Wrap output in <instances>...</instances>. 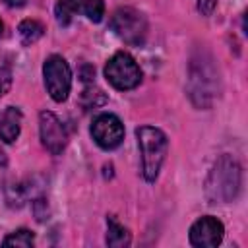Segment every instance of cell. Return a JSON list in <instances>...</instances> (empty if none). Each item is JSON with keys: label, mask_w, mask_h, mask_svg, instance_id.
Instances as JSON below:
<instances>
[{"label": "cell", "mask_w": 248, "mask_h": 248, "mask_svg": "<svg viewBox=\"0 0 248 248\" xmlns=\"http://www.w3.org/2000/svg\"><path fill=\"white\" fill-rule=\"evenodd\" d=\"M240 190V167L234 157L221 155L205 180V198L209 203H227Z\"/></svg>", "instance_id": "cell-1"}, {"label": "cell", "mask_w": 248, "mask_h": 248, "mask_svg": "<svg viewBox=\"0 0 248 248\" xmlns=\"http://www.w3.org/2000/svg\"><path fill=\"white\" fill-rule=\"evenodd\" d=\"M138 145L141 151V172L147 182H153L161 170V165L165 161L169 140L163 130L155 126H140L136 130Z\"/></svg>", "instance_id": "cell-2"}, {"label": "cell", "mask_w": 248, "mask_h": 248, "mask_svg": "<svg viewBox=\"0 0 248 248\" xmlns=\"http://www.w3.org/2000/svg\"><path fill=\"white\" fill-rule=\"evenodd\" d=\"M217 72L211 66V60L194 58L190 68V97L198 107H209L215 97Z\"/></svg>", "instance_id": "cell-3"}, {"label": "cell", "mask_w": 248, "mask_h": 248, "mask_svg": "<svg viewBox=\"0 0 248 248\" xmlns=\"http://www.w3.org/2000/svg\"><path fill=\"white\" fill-rule=\"evenodd\" d=\"M112 31L128 45L141 46L147 37V21L145 16L134 8H118L110 17Z\"/></svg>", "instance_id": "cell-4"}, {"label": "cell", "mask_w": 248, "mask_h": 248, "mask_svg": "<svg viewBox=\"0 0 248 248\" xmlns=\"http://www.w3.org/2000/svg\"><path fill=\"white\" fill-rule=\"evenodd\" d=\"M105 78L120 91L134 89L141 81V70L128 52H116L105 66Z\"/></svg>", "instance_id": "cell-5"}, {"label": "cell", "mask_w": 248, "mask_h": 248, "mask_svg": "<svg viewBox=\"0 0 248 248\" xmlns=\"http://www.w3.org/2000/svg\"><path fill=\"white\" fill-rule=\"evenodd\" d=\"M43 74H45V85H46L48 95L56 103L66 101L70 87H72V72H70L68 62L62 56L52 54L46 58L43 66Z\"/></svg>", "instance_id": "cell-6"}, {"label": "cell", "mask_w": 248, "mask_h": 248, "mask_svg": "<svg viewBox=\"0 0 248 248\" xmlns=\"http://www.w3.org/2000/svg\"><path fill=\"white\" fill-rule=\"evenodd\" d=\"M91 136L95 143L103 149H114L124 140V126L118 116L110 112L99 114L91 124Z\"/></svg>", "instance_id": "cell-7"}, {"label": "cell", "mask_w": 248, "mask_h": 248, "mask_svg": "<svg viewBox=\"0 0 248 248\" xmlns=\"http://www.w3.org/2000/svg\"><path fill=\"white\" fill-rule=\"evenodd\" d=\"M39 132H41V141L43 145L52 153V155H60L66 145H68V134L64 124L56 118L54 112L43 110L39 116Z\"/></svg>", "instance_id": "cell-8"}, {"label": "cell", "mask_w": 248, "mask_h": 248, "mask_svg": "<svg viewBox=\"0 0 248 248\" xmlns=\"http://www.w3.org/2000/svg\"><path fill=\"white\" fill-rule=\"evenodd\" d=\"M223 223L215 217H200L190 227V242L196 248H215L223 240Z\"/></svg>", "instance_id": "cell-9"}, {"label": "cell", "mask_w": 248, "mask_h": 248, "mask_svg": "<svg viewBox=\"0 0 248 248\" xmlns=\"http://www.w3.org/2000/svg\"><path fill=\"white\" fill-rule=\"evenodd\" d=\"M21 130V110L17 107H6L0 114V138L6 143L17 140Z\"/></svg>", "instance_id": "cell-10"}, {"label": "cell", "mask_w": 248, "mask_h": 248, "mask_svg": "<svg viewBox=\"0 0 248 248\" xmlns=\"http://www.w3.org/2000/svg\"><path fill=\"white\" fill-rule=\"evenodd\" d=\"M74 12L83 14L91 21H101L105 16V2L103 0H68Z\"/></svg>", "instance_id": "cell-11"}, {"label": "cell", "mask_w": 248, "mask_h": 248, "mask_svg": "<svg viewBox=\"0 0 248 248\" xmlns=\"http://www.w3.org/2000/svg\"><path fill=\"white\" fill-rule=\"evenodd\" d=\"M107 227H108V232H107V244L112 246V248H124L130 244V232L124 225H120L116 221V217L108 215L107 217Z\"/></svg>", "instance_id": "cell-12"}, {"label": "cell", "mask_w": 248, "mask_h": 248, "mask_svg": "<svg viewBox=\"0 0 248 248\" xmlns=\"http://www.w3.org/2000/svg\"><path fill=\"white\" fill-rule=\"evenodd\" d=\"M17 31H19V37H21V43L23 45H33L35 41H39L41 37H43V25L39 23V21H35V19H25V21H21L19 23V27H17Z\"/></svg>", "instance_id": "cell-13"}, {"label": "cell", "mask_w": 248, "mask_h": 248, "mask_svg": "<svg viewBox=\"0 0 248 248\" xmlns=\"http://www.w3.org/2000/svg\"><path fill=\"white\" fill-rule=\"evenodd\" d=\"M33 242H35L33 232L27 231V229H19V231L8 234V236L2 240V246H21V248H29V246H33Z\"/></svg>", "instance_id": "cell-14"}, {"label": "cell", "mask_w": 248, "mask_h": 248, "mask_svg": "<svg viewBox=\"0 0 248 248\" xmlns=\"http://www.w3.org/2000/svg\"><path fill=\"white\" fill-rule=\"evenodd\" d=\"M72 14H74V10L68 4V0H58L56 2V19H58L60 25H68L72 21Z\"/></svg>", "instance_id": "cell-15"}, {"label": "cell", "mask_w": 248, "mask_h": 248, "mask_svg": "<svg viewBox=\"0 0 248 248\" xmlns=\"http://www.w3.org/2000/svg\"><path fill=\"white\" fill-rule=\"evenodd\" d=\"M10 85H12V76H10V72L4 70V68H0V97H2L4 93H8Z\"/></svg>", "instance_id": "cell-16"}, {"label": "cell", "mask_w": 248, "mask_h": 248, "mask_svg": "<svg viewBox=\"0 0 248 248\" xmlns=\"http://www.w3.org/2000/svg\"><path fill=\"white\" fill-rule=\"evenodd\" d=\"M215 6H217V0H198V10L202 12V16H211Z\"/></svg>", "instance_id": "cell-17"}, {"label": "cell", "mask_w": 248, "mask_h": 248, "mask_svg": "<svg viewBox=\"0 0 248 248\" xmlns=\"http://www.w3.org/2000/svg\"><path fill=\"white\" fill-rule=\"evenodd\" d=\"M8 6H12V8H19V6H23L25 4V0H4Z\"/></svg>", "instance_id": "cell-18"}, {"label": "cell", "mask_w": 248, "mask_h": 248, "mask_svg": "<svg viewBox=\"0 0 248 248\" xmlns=\"http://www.w3.org/2000/svg\"><path fill=\"white\" fill-rule=\"evenodd\" d=\"M0 163H2V165H6V155H4V151H2V149H0Z\"/></svg>", "instance_id": "cell-19"}, {"label": "cell", "mask_w": 248, "mask_h": 248, "mask_svg": "<svg viewBox=\"0 0 248 248\" xmlns=\"http://www.w3.org/2000/svg\"><path fill=\"white\" fill-rule=\"evenodd\" d=\"M0 35H2V21H0Z\"/></svg>", "instance_id": "cell-20"}]
</instances>
